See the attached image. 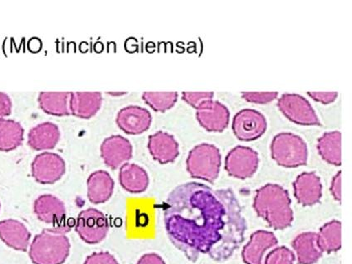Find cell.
Returning a JSON list of instances; mask_svg holds the SVG:
<instances>
[{
    "mask_svg": "<svg viewBox=\"0 0 352 264\" xmlns=\"http://www.w3.org/2000/svg\"><path fill=\"white\" fill-rule=\"evenodd\" d=\"M291 203L289 192L276 184H267L257 190L254 208L271 228L282 230L290 227L294 221Z\"/></svg>",
    "mask_w": 352,
    "mask_h": 264,
    "instance_id": "2",
    "label": "cell"
},
{
    "mask_svg": "<svg viewBox=\"0 0 352 264\" xmlns=\"http://www.w3.org/2000/svg\"><path fill=\"white\" fill-rule=\"evenodd\" d=\"M295 198L303 206H311L320 201L322 195L321 179L314 172H305L294 183Z\"/></svg>",
    "mask_w": 352,
    "mask_h": 264,
    "instance_id": "15",
    "label": "cell"
},
{
    "mask_svg": "<svg viewBox=\"0 0 352 264\" xmlns=\"http://www.w3.org/2000/svg\"><path fill=\"white\" fill-rule=\"evenodd\" d=\"M318 151L324 161L336 166L342 165V134L327 132L318 140Z\"/></svg>",
    "mask_w": 352,
    "mask_h": 264,
    "instance_id": "24",
    "label": "cell"
},
{
    "mask_svg": "<svg viewBox=\"0 0 352 264\" xmlns=\"http://www.w3.org/2000/svg\"><path fill=\"white\" fill-rule=\"evenodd\" d=\"M232 128L235 137L240 141L252 142L265 133L267 121L258 111L245 109L235 115Z\"/></svg>",
    "mask_w": 352,
    "mask_h": 264,
    "instance_id": "10",
    "label": "cell"
},
{
    "mask_svg": "<svg viewBox=\"0 0 352 264\" xmlns=\"http://www.w3.org/2000/svg\"><path fill=\"white\" fill-rule=\"evenodd\" d=\"M196 110V118L208 131L222 132L229 125V109L218 101H206Z\"/></svg>",
    "mask_w": 352,
    "mask_h": 264,
    "instance_id": "11",
    "label": "cell"
},
{
    "mask_svg": "<svg viewBox=\"0 0 352 264\" xmlns=\"http://www.w3.org/2000/svg\"><path fill=\"white\" fill-rule=\"evenodd\" d=\"M186 165L192 177L213 183L219 174L221 154L214 145L203 143L190 151Z\"/></svg>",
    "mask_w": 352,
    "mask_h": 264,
    "instance_id": "4",
    "label": "cell"
},
{
    "mask_svg": "<svg viewBox=\"0 0 352 264\" xmlns=\"http://www.w3.org/2000/svg\"><path fill=\"white\" fill-rule=\"evenodd\" d=\"M69 93H41L38 96L39 107L44 113L55 117L71 114Z\"/></svg>",
    "mask_w": 352,
    "mask_h": 264,
    "instance_id": "26",
    "label": "cell"
},
{
    "mask_svg": "<svg viewBox=\"0 0 352 264\" xmlns=\"http://www.w3.org/2000/svg\"><path fill=\"white\" fill-rule=\"evenodd\" d=\"M76 231L88 245H97L106 239L109 231V223L101 211L90 208L78 214Z\"/></svg>",
    "mask_w": 352,
    "mask_h": 264,
    "instance_id": "6",
    "label": "cell"
},
{
    "mask_svg": "<svg viewBox=\"0 0 352 264\" xmlns=\"http://www.w3.org/2000/svg\"><path fill=\"white\" fill-rule=\"evenodd\" d=\"M0 239L15 250L26 251L29 248L31 234L23 223L15 219L0 221Z\"/></svg>",
    "mask_w": 352,
    "mask_h": 264,
    "instance_id": "17",
    "label": "cell"
},
{
    "mask_svg": "<svg viewBox=\"0 0 352 264\" xmlns=\"http://www.w3.org/2000/svg\"><path fill=\"white\" fill-rule=\"evenodd\" d=\"M119 182L123 189L131 194H142L149 186L147 172L135 164L126 163L120 169Z\"/></svg>",
    "mask_w": 352,
    "mask_h": 264,
    "instance_id": "23",
    "label": "cell"
},
{
    "mask_svg": "<svg viewBox=\"0 0 352 264\" xmlns=\"http://www.w3.org/2000/svg\"><path fill=\"white\" fill-rule=\"evenodd\" d=\"M152 122L150 111L138 106L122 108L117 117L120 129L127 135H137L149 129Z\"/></svg>",
    "mask_w": 352,
    "mask_h": 264,
    "instance_id": "13",
    "label": "cell"
},
{
    "mask_svg": "<svg viewBox=\"0 0 352 264\" xmlns=\"http://www.w3.org/2000/svg\"><path fill=\"white\" fill-rule=\"evenodd\" d=\"M295 254L294 252L284 246L276 248L267 254L263 264H294Z\"/></svg>",
    "mask_w": 352,
    "mask_h": 264,
    "instance_id": "29",
    "label": "cell"
},
{
    "mask_svg": "<svg viewBox=\"0 0 352 264\" xmlns=\"http://www.w3.org/2000/svg\"><path fill=\"white\" fill-rule=\"evenodd\" d=\"M278 239L270 231L258 230L251 235L249 243L243 248L242 258L246 264H263L267 251L278 245Z\"/></svg>",
    "mask_w": 352,
    "mask_h": 264,
    "instance_id": "14",
    "label": "cell"
},
{
    "mask_svg": "<svg viewBox=\"0 0 352 264\" xmlns=\"http://www.w3.org/2000/svg\"><path fill=\"white\" fill-rule=\"evenodd\" d=\"M278 106L285 117L298 125L321 126L317 114L309 102L298 94H283Z\"/></svg>",
    "mask_w": 352,
    "mask_h": 264,
    "instance_id": "7",
    "label": "cell"
},
{
    "mask_svg": "<svg viewBox=\"0 0 352 264\" xmlns=\"http://www.w3.org/2000/svg\"><path fill=\"white\" fill-rule=\"evenodd\" d=\"M102 96L100 93H72L69 107L71 114L82 119H90L102 107Z\"/></svg>",
    "mask_w": 352,
    "mask_h": 264,
    "instance_id": "22",
    "label": "cell"
},
{
    "mask_svg": "<svg viewBox=\"0 0 352 264\" xmlns=\"http://www.w3.org/2000/svg\"><path fill=\"white\" fill-rule=\"evenodd\" d=\"M308 96H310L311 98L315 100L316 102H319L324 105L327 104L333 103L335 100L337 99L338 93H308Z\"/></svg>",
    "mask_w": 352,
    "mask_h": 264,
    "instance_id": "35",
    "label": "cell"
},
{
    "mask_svg": "<svg viewBox=\"0 0 352 264\" xmlns=\"http://www.w3.org/2000/svg\"><path fill=\"white\" fill-rule=\"evenodd\" d=\"M65 227L45 229L32 242L30 257L34 264H63L69 258L71 250Z\"/></svg>",
    "mask_w": 352,
    "mask_h": 264,
    "instance_id": "3",
    "label": "cell"
},
{
    "mask_svg": "<svg viewBox=\"0 0 352 264\" xmlns=\"http://www.w3.org/2000/svg\"><path fill=\"white\" fill-rule=\"evenodd\" d=\"M292 245L297 254L298 264H314L322 257L323 251L319 245L318 234L314 232L299 234Z\"/></svg>",
    "mask_w": 352,
    "mask_h": 264,
    "instance_id": "20",
    "label": "cell"
},
{
    "mask_svg": "<svg viewBox=\"0 0 352 264\" xmlns=\"http://www.w3.org/2000/svg\"><path fill=\"white\" fill-rule=\"evenodd\" d=\"M83 264H119L109 252H98L88 256Z\"/></svg>",
    "mask_w": 352,
    "mask_h": 264,
    "instance_id": "32",
    "label": "cell"
},
{
    "mask_svg": "<svg viewBox=\"0 0 352 264\" xmlns=\"http://www.w3.org/2000/svg\"><path fill=\"white\" fill-rule=\"evenodd\" d=\"M331 193L333 195L336 201L341 202L342 201V172L339 171L331 182Z\"/></svg>",
    "mask_w": 352,
    "mask_h": 264,
    "instance_id": "34",
    "label": "cell"
},
{
    "mask_svg": "<svg viewBox=\"0 0 352 264\" xmlns=\"http://www.w3.org/2000/svg\"><path fill=\"white\" fill-rule=\"evenodd\" d=\"M25 130L21 124L10 119H0V151H11L22 145Z\"/></svg>",
    "mask_w": 352,
    "mask_h": 264,
    "instance_id": "25",
    "label": "cell"
},
{
    "mask_svg": "<svg viewBox=\"0 0 352 264\" xmlns=\"http://www.w3.org/2000/svg\"><path fill=\"white\" fill-rule=\"evenodd\" d=\"M278 93H245L242 98L245 101L255 104H267L277 98Z\"/></svg>",
    "mask_w": 352,
    "mask_h": 264,
    "instance_id": "31",
    "label": "cell"
},
{
    "mask_svg": "<svg viewBox=\"0 0 352 264\" xmlns=\"http://www.w3.org/2000/svg\"><path fill=\"white\" fill-rule=\"evenodd\" d=\"M34 210L40 221L49 225L61 222L66 216V207L53 195H43L36 199Z\"/></svg>",
    "mask_w": 352,
    "mask_h": 264,
    "instance_id": "19",
    "label": "cell"
},
{
    "mask_svg": "<svg viewBox=\"0 0 352 264\" xmlns=\"http://www.w3.org/2000/svg\"><path fill=\"white\" fill-rule=\"evenodd\" d=\"M148 149L155 161L162 165L174 162L179 155L178 142L173 135L164 131L150 135Z\"/></svg>",
    "mask_w": 352,
    "mask_h": 264,
    "instance_id": "16",
    "label": "cell"
},
{
    "mask_svg": "<svg viewBox=\"0 0 352 264\" xmlns=\"http://www.w3.org/2000/svg\"><path fill=\"white\" fill-rule=\"evenodd\" d=\"M138 264H166V263L161 256L151 253L142 256L138 260Z\"/></svg>",
    "mask_w": 352,
    "mask_h": 264,
    "instance_id": "36",
    "label": "cell"
},
{
    "mask_svg": "<svg viewBox=\"0 0 352 264\" xmlns=\"http://www.w3.org/2000/svg\"><path fill=\"white\" fill-rule=\"evenodd\" d=\"M318 243L322 250L327 254L333 253L342 248V223L333 220L324 225L320 230Z\"/></svg>",
    "mask_w": 352,
    "mask_h": 264,
    "instance_id": "27",
    "label": "cell"
},
{
    "mask_svg": "<svg viewBox=\"0 0 352 264\" xmlns=\"http://www.w3.org/2000/svg\"><path fill=\"white\" fill-rule=\"evenodd\" d=\"M61 138L59 128L52 122H43L36 126L28 135V143L35 151H49L58 145Z\"/></svg>",
    "mask_w": 352,
    "mask_h": 264,
    "instance_id": "21",
    "label": "cell"
},
{
    "mask_svg": "<svg viewBox=\"0 0 352 264\" xmlns=\"http://www.w3.org/2000/svg\"><path fill=\"white\" fill-rule=\"evenodd\" d=\"M0 208H1V205H0Z\"/></svg>",
    "mask_w": 352,
    "mask_h": 264,
    "instance_id": "37",
    "label": "cell"
},
{
    "mask_svg": "<svg viewBox=\"0 0 352 264\" xmlns=\"http://www.w3.org/2000/svg\"><path fill=\"white\" fill-rule=\"evenodd\" d=\"M258 165V155L250 147H235L230 151L226 159L228 174L240 179L252 177L257 171Z\"/></svg>",
    "mask_w": 352,
    "mask_h": 264,
    "instance_id": "9",
    "label": "cell"
},
{
    "mask_svg": "<svg viewBox=\"0 0 352 264\" xmlns=\"http://www.w3.org/2000/svg\"><path fill=\"white\" fill-rule=\"evenodd\" d=\"M163 214L170 241L190 261L203 254L215 261H225L245 240L246 220L230 189L183 184L168 196Z\"/></svg>",
    "mask_w": 352,
    "mask_h": 264,
    "instance_id": "1",
    "label": "cell"
},
{
    "mask_svg": "<svg viewBox=\"0 0 352 264\" xmlns=\"http://www.w3.org/2000/svg\"><path fill=\"white\" fill-rule=\"evenodd\" d=\"M142 99L151 109L157 113H166L175 106L178 99L177 93H145Z\"/></svg>",
    "mask_w": 352,
    "mask_h": 264,
    "instance_id": "28",
    "label": "cell"
},
{
    "mask_svg": "<svg viewBox=\"0 0 352 264\" xmlns=\"http://www.w3.org/2000/svg\"><path fill=\"white\" fill-rule=\"evenodd\" d=\"M12 103L10 96L5 93H0V119L8 117L12 113Z\"/></svg>",
    "mask_w": 352,
    "mask_h": 264,
    "instance_id": "33",
    "label": "cell"
},
{
    "mask_svg": "<svg viewBox=\"0 0 352 264\" xmlns=\"http://www.w3.org/2000/svg\"><path fill=\"white\" fill-rule=\"evenodd\" d=\"M87 197L94 205L109 201L113 195L115 183L107 171L98 170L87 179Z\"/></svg>",
    "mask_w": 352,
    "mask_h": 264,
    "instance_id": "18",
    "label": "cell"
},
{
    "mask_svg": "<svg viewBox=\"0 0 352 264\" xmlns=\"http://www.w3.org/2000/svg\"><path fill=\"white\" fill-rule=\"evenodd\" d=\"M32 175L43 185H52L62 179L66 172V163L59 155L52 152L39 154L32 163Z\"/></svg>",
    "mask_w": 352,
    "mask_h": 264,
    "instance_id": "8",
    "label": "cell"
},
{
    "mask_svg": "<svg viewBox=\"0 0 352 264\" xmlns=\"http://www.w3.org/2000/svg\"><path fill=\"white\" fill-rule=\"evenodd\" d=\"M271 155L283 167L305 166L307 162V144L297 135L280 133L272 142Z\"/></svg>",
    "mask_w": 352,
    "mask_h": 264,
    "instance_id": "5",
    "label": "cell"
},
{
    "mask_svg": "<svg viewBox=\"0 0 352 264\" xmlns=\"http://www.w3.org/2000/svg\"><path fill=\"white\" fill-rule=\"evenodd\" d=\"M213 93H183L182 99L186 103L189 104L197 109L202 103L210 101L213 99Z\"/></svg>",
    "mask_w": 352,
    "mask_h": 264,
    "instance_id": "30",
    "label": "cell"
},
{
    "mask_svg": "<svg viewBox=\"0 0 352 264\" xmlns=\"http://www.w3.org/2000/svg\"><path fill=\"white\" fill-rule=\"evenodd\" d=\"M131 144L122 135H111L104 140L101 146V155L107 166L117 170L132 158Z\"/></svg>",
    "mask_w": 352,
    "mask_h": 264,
    "instance_id": "12",
    "label": "cell"
}]
</instances>
